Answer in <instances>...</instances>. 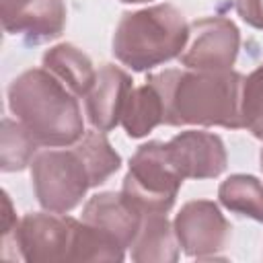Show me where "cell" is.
I'll return each instance as SVG.
<instances>
[{"label": "cell", "mask_w": 263, "mask_h": 263, "mask_svg": "<svg viewBox=\"0 0 263 263\" xmlns=\"http://www.w3.org/2000/svg\"><path fill=\"white\" fill-rule=\"evenodd\" d=\"M220 203L240 216L263 224V183L253 175H230L218 187Z\"/></svg>", "instance_id": "cell-16"}, {"label": "cell", "mask_w": 263, "mask_h": 263, "mask_svg": "<svg viewBox=\"0 0 263 263\" xmlns=\"http://www.w3.org/2000/svg\"><path fill=\"white\" fill-rule=\"evenodd\" d=\"M261 168H263V148H261Z\"/></svg>", "instance_id": "cell-21"}, {"label": "cell", "mask_w": 263, "mask_h": 263, "mask_svg": "<svg viewBox=\"0 0 263 263\" xmlns=\"http://www.w3.org/2000/svg\"><path fill=\"white\" fill-rule=\"evenodd\" d=\"M8 107L39 146H72L84 136L76 95L45 68L25 70L10 82Z\"/></svg>", "instance_id": "cell-4"}, {"label": "cell", "mask_w": 263, "mask_h": 263, "mask_svg": "<svg viewBox=\"0 0 263 263\" xmlns=\"http://www.w3.org/2000/svg\"><path fill=\"white\" fill-rule=\"evenodd\" d=\"M240 119L255 138L263 140V64L245 80L240 90Z\"/></svg>", "instance_id": "cell-18"}, {"label": "cell", "mask_w": 263, "mask_h": 263, "mask_svg": "<svg viewBox=\"0 0 263 263\" xmlns=\"http://www.w3.org/2000/svg\"><path fill=\"white\" fill-rule=\"evenodd\" d=\"M132 259L136 263H175L179 259V240L166 214H144L132 242Z\"/></svg>", "instance_id": "cell-13"}, {"label": "cell", "mask_w": 263, "mask_h": 263, "mask_svg": "<svg viewBox=\"0 0 263 263\" xmlns=\"http://www.w3.org/2000/svg\"><path fill=\"white\" fill-rule=\"evenodd\" d=\"M125 4H140V2H148V0H121Z\"/></svg>", "instance_id": "cell-20"}, {"label": "cell", "mask_w": 263, "mask_h": 263, "mask_svg": "<svg viewBox=\"0 0 263 263\" xmlns=\"http://www.w3.org/2000/svg\"><path fill=\"white\" fill-rule=\"evenodd\" d=\"M14 259L29 263H119L125 259V249L84 220H74L60 212H33L18 222Z\"/></svg>", "instance_id": "cell-3"}, {"label": "cell", "mask_w": 263, "mask_h": 263, "mask_svg": "<svg viewBox=\"0 0 263 263\" xmlns=\"http://www.w3.org/2000/svg\"><path fill=\"white\" fill-rule=\"evenodd\" d=\"M134 84L125 70L113 64H103L95 84L84 97V109L95 129L109 132L121 121V111Z\"/></svg>", "instance_id": "cell-10"}, {"label": "cell", "mask_w": 263, "mask_h": 263, "mask_svg": "<svg viewBox=\"0 0 263 263\" xmlns=\"http://www.w3.org/2000/svg\"><path fill=\"white\" fill-rule=\"evenodd\" d=\"M144 214L119 191H103L92 195L82 208V220L109 234L119 247L129 249Z\"/></svg>", "instance_id": "cell-11"}, {"label": "cell", "mask_w": 263, "mask_h": 263, "mask_svg": "<svg viewBox=\"0 0 263 263\" xmlns=\"http://www.w3.org/2000/svg\"><path fill=\"white\" fill-rule=\"evenodd\" d=\"M183 181L166 156L164 142L152 140L129 158L121 193L142 214H166L175 205Z\"/></svg>", "instance_id": "cell-6"}, {"label": "cell", "mask_w": 263, "mask_h": 263, "mask_svg": "<svg viewBox=\"0 0 263 263\" xmlns=\"http://www.w3.org/2000/svg\"><path fill=\"white\" fill-rule=\"evenodd\" d=\"M173 168L183 179H214L226 168L228 156L220 136L187 129L164 142Z\"/></svg>", "instance_id": "cell-9"}, {"label": "cell", "mask_w": 263, "mask_h": 263, "mask_svg": "<svg viewBox=\"0 0 263 263\" xmlns=\"http://www.w3.org/2000/svg\"><path fill=\"white\" fill-rule=\"evenodd\" d=\"M189 41V25L173 4L123 12L113 33V55L134 72H146L179 58Z\"/></svg>", "instance_id": "cell-5"}, {"label": "cell", "mask_w": 263, "mask_h": 263, "mask_svg": "<svg viewBox=\"0 0 263 263\" xmlns=\"http://www.w3.org/2000/svg\"><path fill=\"white\" fill-rule=\"evenodd\" d=\"M234 6L247 25L263 31V0H234Z\"/></svg>", "instance_id": "cell-19"}, {"label": "cell", "mask_w": 263, "mask_h": 263, "mask_svg": "<svg viewBox=\"0 0 263 263\" xmlns=\"http://www.w3.org/2000/svg\"><path fill=\"white\" fill-rule=\"evenodd\" d=\"M173 228L183 253L195 259H222L220 251L226 249L232 230L220 208L210 199L187 201L175 216Z\"/></svg>", "instance_id": "cell-7"}, {"label": "cell", "mask_w": 263, "mask_h": 263, "mask_svg": "<svg viewBox=\"0 0 263 263\" xmlns=\"http://www.w3.org/2000/svg\"><path fill=\"white\" fill-rule=\"evenodd\" d=\"M162 99L158 90L150 82H146L132 88V92L127 95L119 123L129 138H144L162 123Z\"/></svg>", "instance_id": "cell-15"}, {"label": "cell", "mask_w": 263, "mask_h": 263, "mask_svg": "<svg viewBox=\"0 0 263 263\" xmlns=\"http://www.w3.org/2000/svg\"><path fill=\"white\" fill-rule=\"evenodd\" d=\"M240 47L238 27L226 16H205L189 25V41L179 55L191 70H232Z\"/></svg>", "instance_id": "cell-8"}, {"label": "cell", "mask_w": 263, "mask_h": 263, "mask_svg": "<svg viewBox=\"0 0 263 263\" xmlns=\"http://www.w3.org/2000/svg\"><path fill=\"white\" fill-rule=\"evenodd\" d=\"M37 140L29 134V129L16 119L10 117L2 119V134H0V168L4 173L23 171L29 166L37 154Z\"/></svg>", "instance_id": "cell-17"}, {"label": "cell", "mask_w": 263, "mask_h": 263, "mask_svg": "<svg viewBox=\"0 0 263 263\" xmlns=\"http://www.w3.org/2000/svg\"><path fill=\"white\" fill-rule=\"evenodd\" d=\"M6 33L25 35L27 43H43L62 35L66 27L64 0H25L21 8L2 21Z\"/></svg>", "instance_id": "cell-12"}, {"label": "cell", "mask_w": 263, "mask_h": 263, "mask_svg": "<svg viewBox=\"0 0 263 263\" xmlns=\"http://www.w3.org/2000/svg\"><path fill=\"white\" fill-rule=\"evenodd\" d=\"M121 166V156L109 144L105 132L92 129L72 148H47L31 162L33 191L47 212L74 210L90 187L105 183Z\"/></svg>", "instance_id": "cell-1"}, {"label": "cell", "mask_w": 263, "mask_h": 263, "mask_svg": "<svg viewBox=\"0 0 263 263\" xmlns=\"http://www.w3.org/2000/svg\"><path fill=\"white\" fill-rule=\"evenodd\" d=\"M43 68L53 74L64 86H68L76 97H86L97 78L90 58L72 43L49 47L43 53Z\"/></svg>", "instance_id": "cell-14"}, {"label": "cell", "mask_w": 263, "mask_h": 263, "mask_svg": "<svg viewBox=\"0 0 263 263\" xmlns=\"http://www.w3.org/2000/svg\"><path fill=\"white\" fill-rule=\"evenodd\" d=\"M245 76L234 70H162L150 74V82L162 99V123L166 125H220L242 127L240 90Z\"/></svg>", "instance_id": "cell-2"}]
</instances>
